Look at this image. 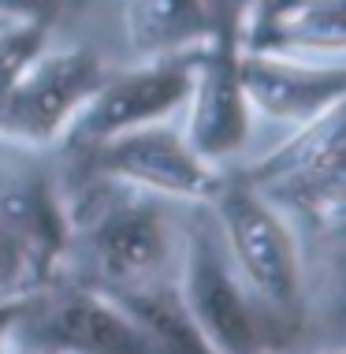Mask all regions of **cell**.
<instances>
[{"label": "cell", "instance_id": "obj_6", "mask_svg": "<svg viewBox=\"0 0 346 354\" xmlns=\"http://www.w3.org/2000/svg\"><path fill=\"white\" fill-rule=\"evenodd\" d=\"M71 157H79L82 171H97V176L119 179L146 194L182 198V202H209L224 179L209 160H201L190 149L182 131L171 127L168 120L119 131Z\"/></svg>", "mask_w": 346, "mask_h": 354}, {"label": "cell", "instance_id": "obj_8", "mask_svg": "<svg viewBox=\"0 0 346 354\" xmlns=\"http://www.w3.org/2000/svg\"><path fill=\"white\" fill-rule=\"evenodd\" d=\"M194 60H198V49L142 60L131 71H108L97 90L90 93V101L75 112L71 127L64 131L60 138L64 149L82 153L104 138L119 135V131L168 120L186 101L190 79H194Z\"/></svg>", "mask_w": 346, "mask_h": 354}, {"label": "cell", "instance_id": "obj_15", "mask_svg": "<svg viewBox=\"0 0 346 354\" xmlns=\"http://www.w3.org/2000/svg\"><path fill=\"white\" fill-rule=\"evenodd\" d=\"M15 310H19V302H0V354H4V339H8V328L15 321Z\"/></svg>", "mask_w": 346, "mask_h": 354}, {"label": "cell", "instance_id": "obj_10", "mask_svg": "<svg viewBox=\"0 0 346 354\" xmlns=\"http://www.w3.org/2000/svg\"><path fill=\"white\" fill-rule=\"evenodd\" d=\"M238 79L249 112L302 127L324 112L339 109L346 93L343 60H294L238 49Z\"/></svg>", "mask_w": 346, "mask_h": 354}, {"label": "cell", "instance_id": "obj_4", "mask_svg": "<svg viewBox=\"0 0 346 354\" xmlns=\"http://www.w3.org/2000/svg\"><path fill=\"white\" fill-rule=\"evenodd\" d=\"M205 205H213L227 254L249 295L261 299L268 310H294L302 269H298L294 235L276 213V205L242 179H220L216 194Z\"/></svg>", "mask_w": 346, "mask_h": 354}, {"label": "cell", "instance_id": "obj_3", "mask_svg": "<svg viewBox=\"0 0 346 354\" xmlns=\"http://www.w3.org/2000/svg\"><path fill=\"white\" fill-rule=\"evenodd\" d=\"M182 313L213 354H261L265 321L257 299L227 254L216 216H194L186 232L182 276L175 283Z\"/></svg>", "mask_w": 346, "mask_h": 354}, {"label": "cell", "instance_id": "obj_13", "mask_svg": "<svg viewBox=\"0 0 346 354\" xmlns=\"http://www.w3.org/2000/svg\"><path fill=\"white\" fill-rule=\"evenodd\" d=\"M56 12H60V0H0V15H8V19L52 23Z\"/></svg>", "mask_w": 346, "mask_h": 354}, {"label": "cell", "instance_id": "obj_14", "mask_svg": "<svg viewBox=\"0 0 346 354\" xmlns=\"http://www.w3.org/2000/svg\"><path fill=\"white\" fill-rule=\"evenodd\" d=\"M4 354H64V351H52V347H37V343H23L15 336L4 339Z\"/></svg>", "mask_w": 346, "mask_h": 354}, {"label": "cell", "instance_id": "obj_17", "mask_svg": "<svg viewBox=\"0 0 346 354\" xmlns=\"http://www.w3.org/2000/svg\"><path fill=\"white\" fill-rule=\"evenodd\" d=\"M261 354H265V351H261Z\"/></svg>", "mask_w": 346, "mask_h": 354}, {"label": "cell", "instance_id": "obj_16", "mask_svg": "<svg viewBox=\"0 0 346 354\" xmlns=\"http://www.w3.org/2000/svg\"><path fill=\"white\" fill-rule=\"evenodd\" d=\"M8 23H15V19H8V15H0V30H4Z\"/></svg>", "mask_w": 346, "mask_h": 354}, {"label": "cell", "instance_id": "obj_9", "mask_svg": "<svg viewBox=\"0 0 346 354\" xmlns=\"http://www.w3.org/2000/svg\"><path fill=\"white\" fill-rule=\"evenodd\" d=\"M238 23V19H235ZM235 23L220 30L205 49H198L194 60V79L186 90V123H182V138L201 160L216 165V160L231 157L249 135V101L242 93V79H238V30Z\"/></svg>", "mask_w": 346, "mask_h": 354}, {"label": "cell", "instance_id": "obj_5", "mask_svg": "<svg viewBox=\"0 0 346 354\" xmlns=\"http://www.w3.org/2000/svg\"><path fill=\"white\" fill-rule=\"evenodd\" d=\"M67 213L37 171L0 176V302H19L52 280L67 250Z\"/></svg>", "mask_w": 346, "mask_h": 354}, {"label": "cell", "instance_id": "obj_7", "mask_svg": "<svg viewBox=\"0 0 346 354\" xmlns=\"http://www.w3.org/2000/svg\"><path fill=\"white\" fill-rule=\"evenodd\" d=\"M108 68L90 49H49L19 71L0 104V138L19 146H49L71 127L75 112L90 101Z\"/></svg>", "mask_w": 346, "mask_h": 354}, {"label": "cell", "instance_id": "obj_2", "mask_svg": "<svg viewBox=\"0 0 346 354\" xmlns=\"http://www.w3.org/2000/svg\"><path fill=\"white\" fill-rule=\"evenodd\" d=\"M8 336L64 354H168L160 336L93 283H45L19 299Z\"/></svg>", "mask_w": 346, "mask_h": 354}, {"label": "cell", "instance_id": "obj_11", "mask_svg": "<svg viewBox=\"0 0 346 354\" xmlns=\"http://www.w3.org/2000/svg\"><path fill=\"white\" fill-rule=\"evenodd\" d=\"M235 19V0H123V34L138 60L205 49Z\"/></svg>", "mask_w": 346, "mask_h": 354}, {"label": "cell", "instance_id": "obj_1", "mask_svg": "<svg viewBox=\"0 0 346 354\" xmlns=\"http://www.w3.org/2000/svg\"><path fill=\"white\" fill-rule=\"evenodd\" d=\"M64 213H79L67 232L82 239L93 269V276L82 283H93L101 291H131L160 280V269L168 261V224L160 216L157 194L97 171H82L79 198L64 205Z\"/></svg>", "mask_w": 346, "mask_h": 354}, {"label": "cell", "instance_id": "obj_12", "mask_svg": "<svg viewBox=\"0 0 346 354\" xmlns=\"http://www.w3.org/2000/svg\"><path fill=\"white\" fill-rule=\"evenodd\" d=\"M45 30H49V23H34V19H15L0 30V104L15 86L19 71L45 49V37H49Z\"/></svg>", "mask_w": 346, "mask_h": 354}]
</instances>
